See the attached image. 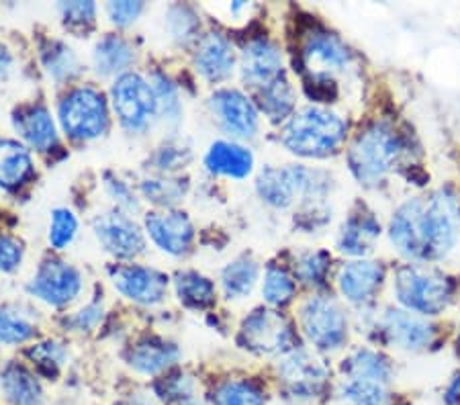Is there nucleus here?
I'll use <instances>...</instances> for the list:
<instances>
[{
    "label": "nucleus",
    "instance_id": "5701e85b",
    "mask_svg": "<svg viewBox=\"0 0 460 405\" xmlns=\"http://www.w3.org/2000/svg\"><path fill=\"white\" fill-rule=\"evenodd\" d=\"M205 164L211 172L232 176V179H243L252 172L254 158H252L246 147L232 142H217L207 152Z\"/></svg>",
    "mask_w": 460,
    "mask_h": 405
},
{
    "label": "nucleus",
    "instance_id": "4be33fe9",
    "mask_svg": "<svg viewBox=\"0 0 460 405\" xmlns=\"http://www.w3.org/2000/svg\"><path fill=\"white\" fill-rule=\"evenodd\" d=\"M0 392L11 405H41L43 389L31 371L21 365H9L0 373Z\"/></svg>",
    "mask_w": 460,
    "mask_h": 405
},
{
    "label": "nucleus",
    "instance_id": "72a5a7b5",
    "mask_svg": "<svg viewBox=\"0 0 460 405\" xmlns=\"http://www.w3.org/2000/svg\"><path fill=\"white\" fill-rule=\"evenodd\" d=\"M33 334L35 328L27 320L0 309V344H21Z\"/></svg>",
    "mask_w": 460,
    "mask_h": 405
},
{
    "label": "nucleus",
    "instance_id": "4468645a",
    "mask_svg": "<svg viewBox=\"0 0 460 405\" xmlns=\"http://www.w3.org/2000/svg\"><path fill=\"white\" fill-rule=\"evenodd\" d=\"M115 289L136 304L154 305L164 299L168 278L162 272L137 264H121L111 270Z\"/></svg>",
    "mask_w": 460,
    "mask_h": 405
},
{
    "label": "nucleus",
    "instance_id": "0eeeda50",
    "mask_svg": "<svg viewBox=\"0 0 460 405\" xmlns=\"http://www.w3.org/2000/svg\"><path fill=\"white\" fill-rule=\"evenodd\" d=\"M113 107L125 128L136 131L150 123L158 109L154 86L147 84L137 74H123L113 86Z\"/></svg>",
    "mask_w": 460,
    "mask_h": 405
},
{
    "label": "nucleus",
    "instance_id": "58836bf2",
    "mask_svg": "<svg viewBox=\"0 0 460 405\" xmlns=\"http://www.w3.org/2000/svg\"><path fill=\"white\" fill-rule=\"evenodd\" d=\"M59 11L70 29H86L94 23L96 6L93 3H66L59 6Z\"/></svg>",
    "mask_w": 460,
    "mask_h": 405
},
{
    "label": "nucleus",
    "instance_id": "1a4fd4ad",
    "mask_svg": "<svg viewBox=\"0 0 460 405\" xmlns=\"http://www.w3.org/2000/svg\"><path fill=\"white\" fill-rule=\"evenodd\" d=\"M305 168H269L260 174L258 193L266 203L274 207H287L295 201V197L317 195L322 190V182Z\"/></svg>",
    "mask_w": 460,
    "mask_h": 405
},
{
    "label": "nucleus",
    "instance_id": "39448f33",
    "mask_svg": "<svg viewBox=\"0 0 460 405\" xmlns=\"http://www.w3.org/2000/svg\"><path fill=\"white\" fill-rule=\"evenodd\" d=\"M395 293L399 301L411 312L436 315L448 305L452 289L448 278L440 272L420 267H403L399 269L395 277Z\"/></svg>",
    "mask_w": 460,
    "mask_h": 405
},
{
    "label": "nucleus",
    "instance_id": "bb28decb",
    "mask_svg": "<svg viewBox=\"0 0 460 405\" xmlns=\"http://www.w3.org/2000/svg\"><path fill=\"white\" fill-rule=\"evenodd\" d=\"M33 162L27 147L13 139H0V187L14 189L27 180Z\"/></svg>",
    "mask_w": 460,
    "mask_h": 405
},
{
    "label": "nucleus",
    "instance_id": "cd10ccee",
    "mask_svg": "<svg viewBox=\"0 0 460 405\" xmlns=\"http://www.w3.org/2000/svg\"><path fill=\"white\" fill-rule=\"evenodd\" d=\"M133 60V49L121 37L111 35L99 41L94 49V66L99 74H117L128 68Z\"/></svg>",
    "mask_w": 460,
    "mask_h": 405
},
{
    "label": "nucleus",
    "instance_id": "ddd939ff",
    "mask_svg": "<svg viewBox=\"0 0 460 405\" xmlns=\"http://www.w3.org/2000/svg\"><path fill=\"white\" fill-rule=\"evenodd\" d=\"M280 377L295 400H314L323 392L328 371L309 352L293 350L280 365Z\"/></svg>",
    "mask_w": 460,
    "mask_h": 405
},
{
    "label": "nucleus",
    "instance_id": "c756f323",
    "mask_svg": "<svg viewBox=\"0 0 460 405\" xmlns=\"http://www.w3.org/2000/svg\"><path fill=\"white\" fill-rule=\"evenodd\" d=\"M260 105H262L264 113L269 115L270 119H285L295 107V94L291 84H288L283 76L264 84L262 91H260Z\"/></svg>",
    "mask_w": 460,
    "mask_h": 405
},
{
    "label": "nucleus",
    "instance_id": "a211bd4d",
    "mask_svg": "<svg viewBox=\"0 0 460 405\" xmlns=\"http://www.w3.org/2000/svg\"><path fill=\"white\" fill-rule=\"evenodd\" d=\"M383 331L393 344L405 350L426 348L434 340V328L428 321L418 318L415 313L399 312V309H391L385 315Z\"/></svg>",
    "mask_w": 460,
    "mask_h": 405
},
{
    "label": "nucleus",
    "instance_id": "7ed1b4c3",
    "mask_svg": "<svg viewBox=\"0 0 460 405\" xmlns=\"http://www.w3.org/2000/svg\"><path fill=\"white\" fill-rule=\"evenodd\" d=\"M391 365L373 350H358L344 363L338 397L344 405H387Z\"/></svg>",
    "mask_w": 460,
    "mask_h": 405
},
{
    "label": "nucleus",
    "instance_id": "a18cd8bd",
    "mask_svg": "<svg viewBox=\"0 0 460 405\" xmlns=\"http://www.w3.org/2000/svg\"><path fill=\"white\" fill-rule=\"evenodd\" d=\"M111 190H113V195L115 197H119V201H121L123 205H128V207H133L136 209V201H133L131 198V195H129V190L123 187L121 182H111Z\"/></svg>",
    "mask_w": 460,
    "mask_h": 405
},
{
    "label": "nucleus",
    "instance_id": "4c0bfd02",
    "mask_svg": "<svg viewBox=\"0 0 460 405\" xmlns=\"http://www.w3.org/2000/svg\"><path fill=\"white\" fill-rule=\"evenodd\" d=\"M330 256L325 252H311L301 258L296 262V275H299L301 281L305 283H322L325 277V270H328Z\"/></svg>",
    "mask_w": 460,
    "mask_h": 405
},
{
    "label": "nucleus",
    "instance_id": "6ab92c4d",
    "mask_svg": "<svg viewBox=\"0 0 460 405\" xmlns=\"http://www.w3.org/2000/svg\"><path fill=\"white\" fill-rule=\"evenodd\" d=\"M280 68H283V57H280L277 46H272L270 41H252L243 51L242 72L243 78L252 84L264 86L272 83L280 76Z\"/></svg>",
    "mask_w": 460,
    "mask_h": 405
},
{
    "label": "nucleus",
    "instance_id": "aec40b11",
    "mask_svg": "<svg viewBox=\"0 0 460 405\" xmlns=\"http://www.w3.org/2000/svg\"><path fill=\"white\" fill-rule=\"evenodd\" d=\"M383 269L376 262L356 260L340 270V291L354 304L367 301L381 286Z\"/></svg>",
    "mask_w": 460,
    "mask_h": 405
},
{
    "label": "nucleus",
    "instance_id": "20e7f679",
    "mask_svg": "<svg viewBox=\"0 0 460 405\" xmlns=\"http://www.w3.org/2000/svg\"><path fill=\"white\" fill-rule=\"evenodd\" d=\"M403 150L402 136L391 125L376 123L352 144L348 162L356 179L365 184H375L395 168Z\"/></svg>",
    "mask_w": 460,
    "mask_h": 405
},
{
    "label": "nucleus",
    "instance_id": "473e14b6",
    "mask_svg": "<svg viewBox=\"0 0 460 405\" xmlns=\"http://www.w3.org/2000/svg\"><path fill=\"white\" fill-rule=\"evenodd\" d=\"M264 299L269 301L270 305H285L293 299L295 295V281L293 277L288 275L283 269H269L264 277V286H262Z\"/></svg>",
    "mask_w": 460,
    "mask_h": 405
},
{
    "label": "nucleus",
    "instance_id": "b1692460",
    "mask_svg": "<svg viewBox=\"0 0 460 405\" xmlns=\"http://www.w3.org/2000/svg\"><path fill=\"white\" fill-rule=\"evenodd\" d=\"M14 128L37 150H48L56 144V125L46 107H25L14 117Z\"/></svg>",
    "mask_w": 460,
    "mask_h": 405
},
{
    "label": "nucleus",
    "instance_id": "de8ad7c7",
    "mask_svg": "<svg viewBox=\"0 0 460 405\" xmlns=\"http://www.w3.org/2000/svg\"><path fill=\"white\" fill-rule=\"evenodd\" d=\"M447 401H448V403H456V401H460V377H456L455 381H452V385L448 387V392H447Z\"/></svg>",
    "mask_w": 460,
    "mask_h": 405
},
{
    "label": "nucleus",
    "instance_id": "2f4dec72",
    "mask_svg": "<svg viewBox=\"0 0 460 405\" xmlns=\"http://www.w3.org/2000/svg\"><path fill=\"white\" fill-rule=\"evenodd\" d=\"M213 405H266L264 395L248 381H227L213 397Z\"/></svg>",
    "mask_w": 460,
    "mask_h": 405
},
{
    "label": "nucleus",
    "instance_id": "79ce46f5",
    "mask_svg": "<svg viewBox=\"0 0 460 405\" xmlns=\"http://www.w3.org/2000/svg\"><path fill=\"white\" fill-rule=\"evenodd\" d=\"M192 392L190 379L184 377V374H178V377H168L162 383H158V393L166 400H184Z\"/></svg>",
    "mask_w": 460,
    "mask_h": 405
},
{
    "label": "nucleus",
    "instance_id": "7c9ffc66",
    "mask_svg": "<svg viewBox=\"0 0 460 405\" xmlns=\"http://www.w3.org/2000/svg\"><path fill=\"white\" fill-rule=\"evenodd\" d=\"M258 278V267L256 262L248 260V258H240L229 264L221 275V281H224V289L229 299H240L246 297L252 291Z\"/></svg>",
    "mask_w": 460,
    "mask_h": 405
},
{
    "label": "nucleus",
    "instance_id": "9b49d317",
    "mask_svg": "<svg viewBox=\"0 0 460 405\" xmlns=\"http://www.w3.org/2000/svg\"><path fill=\"white\" fill-rule=\"evenodd\" d=\"M301 62L314 83H332V74L350 64V51L336 35L315 31L303 46Z\"/></svg>",
    "mask_w": 460,
    "mask_h": 405
},
{
    "label": "nucleus",
    "instance_id": "f8f14e48",
    "mask_svg": "<svg viewBox=\"0 0 460 405\" xmlns=\"http://www.w3.org/2000/svg\"><path fill=\"white\" fill-rule=\"evenodd\" d=\"M80 286H83V278L72 264L46 260L29 285V291L49 305H66L80 293Z\"/></svg>",
    "mask_w": 460,
    "mask_h": 405
},
{
    "label": "nucleus",
    "instance_id": "a878e982",
    "mask_svg": "<svg viewBox=\"0 0 460 405\" xmlns=\"http://www.w3.org/2000/svg\"><path fill=\"white\" fill-rule=\"evenodd\" d=\"M378 233H381L378 221L370 213H358V216L348 219V224L342 227L338 246L342 252L352 256L367 254L373 250Z\"/></svg>",
    "mask_w": 460,
    "mask_h": 405
},
{
    "label": "nucleus",
    "instance_id": "f3484780",
    "mask_svg": "<svg viewBox=\"0 0 460 405\" xmlns=\"http://www.w3.org/2000/svg\"><path fill=\"white\" fill-rule=\"evenodd\" d=\"M146 227L154 244L168 254L181 256L189 250L192 235L190 219L184 213H152L146 217Z\"/></svg>",
    "mask_w": 460,
    "mask_h": 405
},
{
    "label": "nucleus",
    "instance_id": "2eb2a0df",
    "mask_svg": "<svg viewBox=\"0 0 460 405\" xmlns=\"http://www.w3.org/2000/svg\"><path fill=\"white\" fill-rule=\"evenodd\" d=\"M96 238L111 254L119 258H131L144 252L146 242L139 227L131 219L119 213H107L94 221Z\"/></svg>",
    "mask_w": 460,
    "mask_h": 405
},
{
    "label": "nucleus",
    "instance_id": "8fccbe9b",
    "mask_svg": "<svg viewBox=\"0 0 460 405\" xmlns=\"http://www.w3.org/2000/svg\"><path fill=\"white\" fill-rule=\"evenodd\" d=\"M181 405H203V403H199L197 400H184Z\"/></svg>",
    "mask_w": 460,
    "mask_h": 405
},
{
    "label": "nucleus",
    "instance_id": "a19ab883",
    "mask_svg": "<svg viewBox=\"0 0 460 405\" xmlns=\"http://www.w3.org/2000/svg\"><path fill=\"white\" fill-rule=\"evenodd\" d=\"M23 260V248L14 238L0 233V272H13Z\"/></svg>",
    "mask_w": 460,
    "mask_h": 405
},
{
    "label": "nucleus",
    "instance_id": "6e6552de",
    "mask_svg": "<svg viewBox=\"0 0 460 405\" xmlns=\"http://www.w3.org/2000/svg\"><path fill=\"white\" fill-rule=\"evenodd\" d=\"M301 326L317 348L333 350L346 340V315L330 297L309 299L301 309Z\"/></svg>",
    "mask_w": 460,
    "mask_h": 405
},
{
    "label": "nucleus",
    "instance_id": "f704fd0d",
    "mask_svg": "<svg viewBox=\"0 0 460 405\" xmlns=\"http://www.w3.org/2000/svg\"><path fill=\"white\" fill-rule=\"evenodd\" d=\"M78 221L74 217V213L68 209H56L54 216H51V225H49V242L51 246L62 250L70 244L76 235Z\"/></svg>",
    "mask_w": 460,
    "mask_h": 405
},
{
    "label": "nucleus",
    "instance_id": "412c9836",
    "mask_svg": "<svg viewBox=\"0 0 460 405\" xmlns=\"http://www.w3.org/2000/svg\"><path fill=\"white\" fill-rule=\"evenodd\" d=\"M197 70L209 80H221L232 74L234 70V51L226 37L217 33H209L199 43Z\"/></svg>",
    "mask_w": 460,
    "mask_h": 405
},
{
    "label": "nucleus",
    "instance_id": "09e8293b",
    "mask_svg": "<svg viewBox=\"0 0 460 405\" xmlns=\"http://www.w3.org/2000/svg\"><path fill=\"white\" fill-rule=\"evenodd\" d=\"M128 405H154V401L147 400V397H133Z\"/></svg>",
    "mask_w": 460,
    "mask_h": 405
},
{
    "label": "nucleus",
    "instance_id": "423d86ee",
    "mask_svg": "<svg viewBox=\"0 0 460 405\" xmlns=\"http://www.w3.org/2000/svg\"><path fill=\"white\" fill-rule=\"evenodd\" d=\"M59 121L74 139H94L109 128L105 97L94 88H76L59 105Z\"/></svg>",
    "mask_w": 460,
    "mask_h": 405
},
{
    "label": "nucleus",
    "instance_id": "c03bdc74",
    "mask_svg": "<svg viewBox=\"0 0 460 405\" xmlns=\"http://www.w3.org/2000/svg\"><path fill=\"white\" fill-rule=\"evenodd\" d=\"M99 318H101V307L91 305V307L83 309V312L74 318V323H76L78 330H86V328H93L94 323L99 321Z\"/></svg>",
    "mask_w": 460,
    "mask_h": 405
},
{
    "label": "nucleus",
    "instance_id": "c85d7f7f",
    "mask_svg": "<svg viewBox=\"0 0 460 405\" xmlns=\"http://www.w3.org/2000/svg\"><path fill=\"white\" fill-rule=\"evenodd\" d=\"M176 293L184 305L203 309L213 304L215 286L199 272H181L176 277Z\"/></svg>",
    "mask_w": 460,
    "mask_h": 405
},
{
    "label": "nucleus",
    "instance_id": "f03ea898",
    "mask_svg": "<svg viewBox=\"0 0 460 405\" xmlns=\"http://www.w3.org/2000/svg\"><path fill=\"white\" fill-rule=\"evenodd\" d=\"M346 123L325 109L307 107L287 123L283 144L293 154L305 158H322L336 152L344 142Z\"/></svg>",
    "mask_w": 460,
    "mask_h": 405
},
{
    "label": "nucleus",
    "instance_id": "37998d69",
    "mask_svg": "<svg viewBox=\"0 0 460 405\" xmlns=\"http://www.w3.org/2000/svg\"><path fill=\"white\" fill-rule=\"evenodd\" d=\"M144 11L142 3H109L107 13L113 23L117 25H129L131 21L139 17V13Z\"/></svg>",
    "mask_w": 460,
    "mask_h": 405
},
{
    "label": "nucleus",
    "instance_id": "f257e3e1",
    "mask_svg": "<svg viewBox=\"0 0 460 405\" xmlns=\"http://www.w3.org/2000/svg\"><path fill=\"white\" fill-rule=\"evenodd\" d=\"M458 238V209L455 197L438 190L405 203L391 221V240L410 258L434 260L447 256Z\"/></svg>",
    "mask_w": 460,
    "mask_h": 405
},
{
    "label": "nucleus",
    "instance_id": "dca6fc26",
    "mask_svg": "<svg viewBox=\"0 0 460 405\" xmlns=\"http://www.w3.org/2000/svg\"><path fill=\"white\" fill-rule=\"evenodd\" d=\"M211 105L221 125L237 137H252L258 131V110L248 97L237 91H217Z\"/></svg>",
    "mask_w": 460,
    "mask_h": 405
},
{
    "label": "nucleus",
    "instance_id": "9d476101",
    "mask_svg": "<svg viewBox=\"0 0 460 405\" xmlns=\"http://www.w3.org/2000/svg\"><path fill=\"white\" fill-rule=\"evenodd\" d=\"M240 340L243 348L266 352V355H272V352H288L293 342V331L291 326L279 313L258 309V312L252 313L243 321Z\"/></svg>",
    "mask_w": 460,
    "mask_h": 405
},
{
    "label": "nucleus",
    "instance_id": "393cba45",
    "mask_svg": "<svg viewBox=\"0 0 460 405\" xmlns=\"http://www.w3.org/2000/svg\"><path fill=\"white\" fill-rule=\"evenodd\" d=\"M178 358V348L158 338H146L137 342L129 352V365L137 373L144 374H158L166 371L170 365H174Z\"/></svg>",
    "mask_w": 460,
    "mask_h": 405
},
{
    "label": "nucleus",
    "instance_id": "49530a36",
    "mask_svg": "<svg viewBox=\"0 0 460 405\" xmlns=\"http://www.w3.org/2000/svg\"><path fill=\"white\" fill-rule=\"evenodd\" d=\"M11 66H13V56H11V51L6 49V48L3 46V43H0V78H3V76H6V74H9Z\"/></svg>",
    "mask_w": 460,
    "mask_h": 405
},
{
    "label": "nucleus",
    "instance_id": "c9c22d12",
    "mask_svg": "<svg viewBox=\"0 0 460 405\" xmlns=\"http://www.w3.org/2000/svg\"><path fill=\"white\" fill-rule=\"evenodd\" d=\"M29 357L33 358V363L40 366V371L43 374H48V377H56L59 366H62L66 360V352L59 344L46 342L29 350Z\"/></svg>",
    "mask_w": 460,
    "mask_h": 405
},
{
    "label": "nucleus",
    "instance_id": "ea45409f",
    "mask_svg": "<svg viewBox=\"0 0 460 405\" xmlns=\"http://www.w3.org/2000/svg\"><path fill=\"white\" fill-rule=\"evenodd\" d=\"M168 23H170V31H172L174 37L178 40H190L195 37L197 31V17L192 14L187 6H174L168 14Z\"/></svg>",
    "mask_w": 460,
    "mask_h": 405
},
{
    "label": "nucleus",
    "instance_id": "e433bc0d",
    "mask_svg": "<svg viewBox=\"0 0 460 405\" xmlns=\"http://www.w3.org/2000/svg\"><path fill=\"white\" fill-rule=\"evenodd\" d=\"M43 62L56 78H66L72 72H76V57H74L72 49L62 46V43H51V48L43 51Z\"/></svg>",
    "mask_w": 460,
    "mask_h": 405
}]
</instances>
